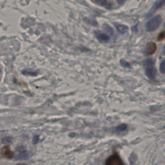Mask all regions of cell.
Here are the masks:
<instances>
[{
    "label": "cell",
    "instance_id": "1",
    "mask_svg": "<svg viewBox=\"0 0 165 165\" xmlns=\"http://www.w3.org/2000/svg\"><path fill=\"white\" fill-rule=\"evenodd\" d=\"M145 68V75L149 79H155L157 76V70L155 68V60L153 58H148L143 62Z\"/></svg>",
    "mask_w": 165,
    "mask_h": 165
},
{
    "label": "cell",
    "instance_id": "2",
    "mask_svg": "<svg viewBox=\"0 0 165 165\" xmlns=\"http://www.w3.org/2000/svg\"><path fill=\"white\" fill-rule=\"evenodd\" d=\"M162 17L160 15H157L149 20L145 25L147 32H154L159 27L162 23Z\"/></svg>",
    "mask_w": 165,
    "mask_h": 165
},
{
    "label": "cell",
    "instance_id": "3",
    "mask_svg": "<svg viewBox=\"0 0 165 165\" xmlns=\"http://www.w3.org/2000/svg\"><path fill=\"white\" fill-rule=\"evenodd\" d=\"M105 165H124L122 159L117 153H114L106 159Z\"/></svg>",
    "mask_w": 165,
    "mask_h": 165
},
{
    "label": "cell",
    "instance_id": "4",
    "mask_svg": "<svg viewBox=\"0 0 165 165\" xmlns=\"http://www.w3.org/2000/svg\"><path fill=\"white\" fill-rule=\"evenodd\" d=\"M157 49L156 44L153 42H149L147 43L143 50V53L146 56L152 55L156 52Z\"/></svg>",
    "mask_w": 165,
    "mask_h": 165
},
{
    "label": "cell",
    "instance_id": "5",
    "mask_svg": "<svg viewBox=\"0 0 165 165\" xmlns=\"http://www.w3.org/2000/svg\"><path fill=\"white\" fill-rule=\"evenodd\" d=\"M1 155L3 157L7 159H12L14 157V153L11 150L10 147L6 145L1 149Z\"/></svg>",
    "mask_w": 165,
    "mask_h": 165
},
{
    "label": "cell",
    "instance_id": "6",
    "mask_svg": "<svg viewBox=\"0 0 165 165\" xmlns=\"http://www.w3.org/2000/svg\"><path fill=\"white\" fill-rule=\"evenodd\" d=\"M92 2L96 3L98 5H100L101 7H104L108 9H111L112 8H113L114 7V3L113 1H93Z\"/></svg>",
    "mask_w": 165,
    "mask_h": 165
},
{
    "label": "cell",
    "instance_id": "7",
    "mask_svg": "<svg viewBox=\"0 0 165 165\" xmlns=\"http://www.w3.org/2000/svg\"><path fill=\"white\" fill-rule=\"evenodd\" d=\"M165 1H156L153 4V6L152 7L150 10L149 11L148 13L147 14V17H149L150 16L153 15V14L155 13L156 11L159 8H161L165 4Z\"/></svg>",
    "mask_w": 165,
    "mask_h": 165
},
{
    "label": "cell",
    "instance_id": "8",
    "mask_svg": "<svg viewBox=\"0 0 165 165\" xmlns=\"http://www.w3.org/2000/svg\"><path fill=\"white\" fill-rule=\"evenodd\" d=\"M95 36L99 41L101 42H107L110 40L109 36L105 33L101 32H96L95 33Z\"/></svg>",
    "mask_w": 165,
    "mask_h": 165
},
{
    "label": "cell",
    "instance_id": "9",
    "mask_svg": "<svg viewBox=\"0 0 165 165\" xmlns=\"http://www.w3.org/2000/svg\"><path fill=\"white\" fill-rule=\"evenodd\" d=\"M114 25L115 26V28L121 34H124L126 33L129 29L128 26L124 25V24H120V23H114Z\"/></svg>",
    "mask_w": 165,
    "mask_h": 165
},
{
    "label": "cell",
    "instance_id": "10",
    "mask_svg": "<svg viewBox=\"0 0 165 165\" xmlns=\"http://www.w3.org/2000/svg\"><path fill=\"white\" fill-rule=\"evenodd\" d=\"M30 156V154L26 150H23L19 153L16 156V160H25L28 159Z\"/></svg>",
    "mask_w": 165,
    "mask_h": 165
},
{
    "label": "cell",
    "instance_id": "11",
    "mask_svg": "<svg viewBox=\"0 0 165 165\" xmlns=\"http://www.w3.org/2000/svg\"><path fill=\"white\" fill-rule=\"evenodd\" d=\"M22 74L26 76H31V77H36L39 74V71H34L32 69H25L22 71Z\"/></svg>",
    "mask_w": 165,
    "mask_h": 165
},
{
    "label": "cell",
    "instance_id": "12",
    "mask_svg": "<svg viewBox=\"0 0 165 165\" xmlns=\"http://www.w3.org/2000/svg\"><path fill=\"white\" fill-rule=\"evenodd\" d=\"M13 139L12 137H4L2 140H1V142L3 144H8L12 142Z\"/></svg>",
    "mask_w": 165,
    "mask_h": 165
},
{
    "label": "cell",
    "instance_id": "13",
    "mask_svg": "<svg viewBox=\"0 0 165 165\" xmlns=\"http://www.w3.org/2000/svg\"><path fill=\"white\" fill-rule=\"evenodd\" d=\"M104 29L105 30V31H106L107 32H108V33L111 34V35H113V29L111 28L109 25L105 24V25H104Z\"/></svg>",
    "mask_w": 165,
    "mask_h": 165
},
{
    "label": "cell",
    "instance_id": "14",
    "mask_svg": "<svg viewBox=\"0 0 165 165\" xmlns=\"http://www.w3.org/2000/svg\"><path fill=\"white\" fill-rule=\"evenodd\" d=\"M165 60H163L160 63V67H159L160 72L163 74H164L165 72Z\"/></svg>",
    "mask_w": 165,
    "mask_h": 165
},
{
    "label": "cell",
    "instance_id": "15",
    "mask_svg": "<svg viewBox=\"0 0 165 165\" xmlns=\"http://www.w3.org/2000/svg\"><path fill=\"white\" fill-rule=\"evenodd\" d=\"M120 63L121 66L124 67V68H130L131 67V65L129 63L125 61L124 60H121V61H120Z\"/></svg>",
    "mask_w": 165,
    "mask_h": 165
},
{
    "label": "cell",
    "instance_id": "16",
    "mask_svg": "<svg viewBox=\"0 0 165 165\" xmlns=\"http://www.w3.org/2000/svg\"><path fill=\"white\" fill-rule=\"evenodd\" d=\"M165 38V32L163 31V32H161L159 34L158 37H157V40L159 41H162L163 40H164Z\"/></svg>",
    "mask_w": 165,
    "mask_h": 165
},
{
    "label": "cell",
    "instance_id": "17",
    "mask_svg": "<svg viewBox=\"0 0 165 165\" xmlns=\"http://www.w3.org/2000/svg\"><path fill=\"white\" fill-rule=\"evenodd\" d=\"M39 137L38 135L34 136L33 139V144H36L39 142Z\"/></svg>",
    "mask_w": 165,
    "mask_h": 165
},
{
    "label": "cell",
    "instance_id": "18",
    "mask_svg": "<svg viewBox=\"0 0 165 165\" xmlns=\"http://www.w3.org/2000/svg\"><path fill=\"white\" fill-rule=\"evenodd\" d=\"M15 165H27L26 163H19V164H16Z\"/></svg>",
    "mask_w": 165,
    "mask_h": 165
},
{
    "label": "cell",
    "instance_id": "19",
    "mask_svg": "<svg viewBox=\"0 0 165 165\" xmlns=\"http://www.w3.org/2000/svg\"><path fill=\"white\" fill-rule=\"evenodd\" d=\"M1 69H0V74H1Z\"/></svg>",
    "mask_w": 165,
    "mask_h": 165
}]
</instances>
